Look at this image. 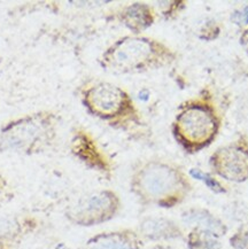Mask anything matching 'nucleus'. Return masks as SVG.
I'll use <instances>...</instances> for the list:
<instances>
[{
	"instance_id": "nucleus-1",
	"label": "nucleus",
	"mask_w": 248,
	"mask_h": 249,
	"mask_svg": "<svg viewBox=\"0 0 248 249\" xmlns=\"http://www.w3.org/2000/svg\"><path fill=\"white\" fill-rule=\"evenodd\" d=\"M131 190L145 203L170 207L185 190V180L174 165L151 161L142 164L131 178Z\"/></svg>"
},
{
	"instance_id": "nucleus-2",
	"label": "nucleus",
	"mask_w": 248,
	"mask_h": 249,
	"mask_svg": "<svg viewBox=\"0 0 248 249\" xmlns=\"http://www.w3.org/2000/svg\"><path fill=\"white\" fill-rule=\"evenodd\" d=\"M55 137V116L49 111H39L9 123L0 133V147L22 154H37L49 148Z\"/></svg>"
},
{
	"instance_id": "nucleus-3",
	"label": "nucleus",
	"mask_w": 248,
	"mask_h": 249,
	"mask_svg": "<svg viewBox=\"0 0 248 249\" xmlns=\"http://www.w3.org/2000/svg\"><path fill=\"white\" fill-rule=\"evenodd\" d=\"M164 55V49L157 41L146 37H125L113 44L103 60L114 71L135 72L162 65Z\"/></svg>"
},
{
	"instance_id": "nucleus-4",
	"label": "nucleus",
	"mask_w": 248,
	"mask_h": 249,
	"mask_svg": "<svg viewBox=\"0 0 248 249\" xmlns=\"http://www.w3.org/2000/svg\"><path fill=\"white\" fill-rule=\"evenodd\" d=\"M120 207V197L113 191H94L72 202L66 209L65 216L71 224L88 228L113 219Z\"/></svg>"
},
{
	"instance_id": "nucleus-5",
	"label": "nucleus",
	"mask_w": 248,
	"mask_h": 249,
	"mask_svg": "<svg viewBox=\"0 0 248 249\" xmlns=\"http://www.w3.org/2000/svg\"><path fill=\"white\" fill-rule=\"evenodd\" d=\"M216 119L209 108L190 106L180 111L176 120V131L184 142L191 145L208 142L216 131Z\"/></svg>"
},
{
	"instance_id": "nucleus-6",
	"label": "nucleus",
	"mask_w": 248,
	"mask_h": 249,
	"mask_svg": "<svg viewBox=\"0 0 248 249\" xmlns=\"http://www.w3.org/2000/svg\"><path fill=\"white\" fill-rule=\"evenodd\" d=\"M84 100L92 113L101 117H116L128 108V95L112 83L100 82L84 93Z\"/></svg>"
},
{
	"instance_id": "nucleus-7",
	"label": "nucleus",
	"mask_w": 248,
	"mask_h": 249,
	"mask_svg": "<svg viewBox=\"0 0 248 249\" xmlns=\"http://www.w3.org/2000/svg\"><path fill=\"white\" fill-rule=\"evenodd\" d=\"M213 162L218 175L229 180L241 181L248 177V155L236 146L219 149Z\"/></svg>"
},
{
	"instance_id": "nucleus-8",
	"label": "nucleus",
	"mask_w": 248,
	"mask_h": 249,
	"mask_svg": "<svg viewBox=\"0 0 248 249\" xmlns=\"http://www.w3.org/2000/svg\"><path fill=\"white\" fill-rule=\"evenodd\" d=\"M142 239L132 230L103 232L92 237L84 249H142Z\"/></svg>"
},
{
	"instance_id": "nucleus-9",
	"label": "nucleus",
	"mask_w": 248,
	"mask_h": 249,
	"mask_svg": "<svg viewBox=\"0 0 248 249\" xmlns=\"http://www.w3.org/2000/svg\"><path fill=\"white\" fill-rule=\"evenodd\" d=\"M139 235L149 241L170 240L180 234L179 229L170 219L164 217H147L139 224Z\"/></svg>"
},
{
	"instance_id": "nucleus-10",
	"label": "nucleus",
	"mask_w": 248,
	"mask_h": 249,
	"mask_svg": "<svg viewBox=\"0 0 248 249\" xmlns=\"http://www.w3.org/2000/svg\"><path fill=\"white\" fill-rule=\"evenodd\" d=\"M124 23L132 30H142L153 22V15L148 6L133 4L124 9L122 13Z\"/></svg>"
},
{
	"instance_id": "nucleus-11",
	"label": "nucleus",
	"mask_w": 248,
	"mask_h": 249,
	"mask_svg": "<svg viewBox=\"0 0 248 249\" xmlns=\"http://www.w3.org/2000/svg\"><path fill=\"white\" fill-rule=\"evenodd\" d=\"M190 174L193 178H195V179L202 180L203 183H205L207 186L211 188L212 191H214V192H221V191L223 190V187L219 185L218 181L215 180L211 175L206 174V172L200 171V170H198V169H192V170L190 171Z\"/></svg>"
},
{
	"instance_id": "nucleus-12",
	"label": "nucleus",
	"mask_w": 248,
	"mask_h": 249,
	"mask_svg": "<svg viewBox=\"0 0 248 249\" xmlns=\"http://www.w3.org/2000/svg\"><path fill=\"white\" fill-rule=\"evenodd\" d=\"M191 249H219L218 242L211 235H199L191 242Z\"/></svg>"
},
{
	"instance_id": "nucleus-13",
	"label": "nucleus",
	"mask_w": 248,
	"mask_h": 249,
	"mask_svg": "<svg viewBox=\"0 0 248 249\" xmlns=\"http://www.w3.org/2000/svg\"><path fill=\"white\" fill-rule=\"evenodd\" d=\"M13 197V190L11 184L7 178L5 177L4 174L0 171V203L6 202Z\"/></svg>"
},
{
	"instance_id": "nucleus-14",
	"label": "nucleus",
	"mask_w": 248,
	"mask_h": 249,
	"mask_svg": "<svg viewBox=\"0 0 248 249\" xmlns=\"http://www.w3.org/2000/svg\"><path fill=\"white\" fill-rule=\"evenodd\" d=\"M232 20L236 22V23H239V24H248V6L247 7H245L243 11L237 12L236 14H233Z\"/></svg>"
},
{
	"instance_id": "nucleus-15",
	"label": "nucleus",
	"mask_w": 248,
	"mask_h": 249,
	"mask_svg": "<svg viewBox=\"0 0 248 249\" xmlns=\"http://www.w3.org/2000/svg\"><path fill=\"white\" fill-rule=\"evenodd\" d=\"M0 249H13L11 241L6 238H0Z\"/></svg>"
},
{
	"instance_id": "nucleus-16",
	"label": "nucleus",
	"mask_w": 248,
	"mask_h": 249,
	"mask_svg": "<svg viewBox=\"0 0 248 249\" xmlns=\"http://www.w3.org/2000/svg\"><path fill=\"white\" fill-rule=\"evenodd\" d=\"M152 249H174V248H171V247H169V246H162V245H158V246H155V247H153Z\"/></svg>"
}]
</instances>
